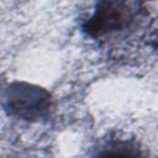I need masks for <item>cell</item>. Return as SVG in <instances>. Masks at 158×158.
<instances>
[{"label": "cell", "instance_id": "obj_1", "mask_svg": "<svg viewBox=\"0 0 158 158\" xmlns=\"http://www.w3.org/2000/svg\"><path fill=\"white\" fill-rule=\"evenodd\" d=\"M95 158H142V154L133 142L118 139L107 143Z\"/></svg>", "mask_w": 158, "mask_h": 158}]
</instances>
